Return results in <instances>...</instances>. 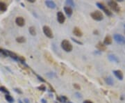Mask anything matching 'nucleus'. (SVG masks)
Returning <instances> with one entry per match:
<instances>
[{
  "label": "nucleus",
  "instance_id": "nucleus-1",
  "mask_svg": "<svg viewBox=\"0 0 125 103\" xmlns=\"http://www.w3.org/2000/svg\"><path fill=\"white\" fill-rule=\"evenodd\" d=\"M61 47L64 51H65L67 52H71L73 49V47H72L71 43L67 40H63L61 42Z\"/></svg>",
  "mask_w": 125,
  "mask_h": 103
},
{
  "label": "nucleus",
  "instance_id": "nucleus-2",
  "mask_svg": "<svg viewBox=\"0 0 125 103\" xmlns=\"http://www.w3.org/2000/svg\"><path fill=\"white\" fill-rule=\"evenodd\" d=\"M90 16L93 20H96V21H102L104 19V15H103L102 13L99 11H96L91 13Z\"/></svg>",
  "mask_w": 125,
  "mask_h": 103
},
{
  "label": "nucleus",
  "instance_id": "nucleus-3",
  "mask_svg": "<svg viewBox=\"0 0 125 103\" xmlns=\"http://www.w3.org/2000/svg\"><path fill=\"white\" fill-rule=\"evenodd\" d=\"M108 6H109L113 11H114L115 12H116V13L120 12V6H118V4H117V3L116 1H109L108 2Z\"/></svg>",
  "mask_w": 125,
  "mask_h": 103
},
{
  "label": "nucleus",
  "instance_id": "nucleus-4",
  "mask_svg": "<svg viewBox=\"0 0 125 103\" xmlns=\"http://www.w3.org/2000/svg\"><path fill=\"white\" fill-rule=\"evenodd\" d=\"M113 38H114L115 41L118 44H121V45H125V38L121 34H115L113 36Z\"/></svg>",
  "mask_w": 125,
  "mask_h": 103
},
{
  "label": "nucleus",
  "instance_id": "nucleus-5",
  "mask_svg": "<svg viewBox=\"0 0 125 103\" xmlns=\"http://www.w3.org/2000/svg\"><path fill=\"white\" fill-rule=\"evenodd\" d=\"M43 32L45 34V35L47 37H48L49 38H53L54 35H53V32L52 31V29H50V27L48 26H44L42 28Z\"/></svg>",
  "mask_w": 125,
  "mask_h": 103
},
{
  "label": "nucleus",
  "instance_id": "nucleus-6",
  "mask_svg": "<svg viewBox=\"0 0 125 103\" xmlns=\"http://www.w3.org/2000/svg\"><path fill=\"white\" fill-rule=\"evenodd\" d=\"M97 6L101 10H102L107 15H108V16L112 15V12H111V11H109V10L107 9V7L104 4L100 3V2H97Z\"/></svg>",
  "mask_w": 125,
  "mask_h": 103
},
{
  "label": "nucleus",
  "instance_id": "nucleus-7",
  "mask_svg": "<svg viewBox=\"0 0 125 103\" xmlns=\"http://www.w3.org/2000/svg\"><path fill=\"white\" fill-rule=\"evenodd\" d=\"M57 20H58V22L60 24H63L64 22L65 21V17L64 15V14L62 13V12L59 11L57 13Z\"/></svg>",
  "mask_w": 125,
  "mask_h": 103
},
{
  "label": "nucleus",
  "instance_id": "nucleus-8",
  "mask_svg": "<svg viewBox=\"0 0 125 103\" xmlns=\"http://www.w3.org/2000/svg\"><path fill=\"white\" fill-rule=\"evenodd\" d=\"M15 23L19 27H23L25 24V20L22 17H18L15 19Z\"/></svg>",
  "mask_w": 125,
  "mask_h": 103
},
{
  "label": "nucleus",
  "instance_id": "nucleus-9",
  "mask_svg": "<svg viewBox=\"0 0 125 103\" xmlns=\"http://www.w3.org/2000/svg\"><path fill=\"white\" fill-rule=\"evenodd\" d=\"M113 74L117 78L120 80H123V73L120 70H116L113 71Z\"/></svg>",
  "mask_w": 125,
  "mask_h": 103
},
{
  "label": "nucleus",
  "instance_id": "nucleus-10",
  "mask_svg": "<svg viewBox=\"0 0 125 103\" xmlns=\"http://www.w3.org/2000/svg\"><path fill=\"white\" fill-rule=\"evenodd\" d=\"M73 34H74V36H77V37H81V36H82V35H83V32H81V30L80 29L77 27L74 28V29H73Z\"/></svg>",
  "mask_w": 125,
  "mask_h": 103
},
{
  "label": "nucleus",
  "instance_id": "nucleus-11",
  "mask_svg": "<svg viewBox=\"0 0 125 103\" xmlns=\"http://www.w3.org/2000/svg\"><path fill=\"white\" fill-rule=\"evenodd\" d=\"M45 4L47 5V6L48 8H49V9H54L56 7V4H55V2L53 1H50V0L46 1H45Z\"/></svg>",
  "mask_w": 125,
  "mask_h": 103
},
{
  "label": "nucleus",
  "instance_id": "nucleus-12",
  "mask_svg": "<svg viewBox=\"0 0 125 103\" xmlns=\"http://www.w3.org/2000/svg\"><path fill=\"white\" fill-rule=\"evenodd\" d=\"M96 47H97V49H98L99 51H100V52L106 51V45H104V43H101V42H99L98 43H97V45H96Z\"/></svg>",
  "mask_w": 125,
  "mask_h": 103
},
{
  "label": "nucleus",
  "instance_id": "nucleus-13",
  "mask_svg": "<svg viewBox=\"0 0 125 103\" xmlns=\"http://www.w3.org/2000/svg\"><path fill=\"white\" fill-rule=\"evenodd\" d=\"M108 58L109 59V61H111V62H115V63H119V59L117 57L115 54H110L108 55Z\"/></svg>",
  "mask_w": 125,
  "mask_h": 103
},
{
  "label": "nucleus",
  "instance_id": "nucleus-14",
  "mask_svg": "<svg viewBox=\"0 0 125 103\" xmlns=\"http://www.w3.org/2000/svg\"><path fill=\"white\" fill-rule=\"evenodd\" d=\"M64 11H65V14L67 15L69 18L71 17L73 13V11H72L71 7H70V6H65V7H64Z\"/></svg>",
  "mask_w": 125,
  "mask_h": 103
},
{
  "label": "nucleus",
  "instance_id": "nucleus-15",
  "mask_svg": "<svg viewBox=\"0 0 125 103\" xmlns=\"http://www.w3.org/2000/svg\"><path fill=\"white\" fill-rule=\"evenodd\" d=\"M112 43V38L111 36H106L104 40V44L105 45H111Z\"/></svg>",
  "mask_w": 125,
  "mask_h": 103
},
{
  "label": "nucleus",
  "instance_id": "nucleus-16",
  "mask_svg": "<svg viewBox=\"0 0 125 103\" xmlns=\"http://www.w3.org/2000/svg\"><path fill=\"white\" fill-rule=\"evenodd\" d=\"M105 81H106V83L108 84V85L112 86L113 85V84H114V81L113 80V78L111 77H106L105 78Z\"/></svg>",
  "mask_w": 125,
  "mask_h": 103
},
{
  "label": "nucleus",
  "instance_id": "nucleus-17",
  "mask_svg": "<svg viewBox=\"0 0 125 103\" xmlns=\"http://www.w3.org/2000/svg\"><path fill=\"white\" fill-rule=\"evenodd\" d=\"M5 99L6 100V101L9 103H14V98L11 96L9 94L6 95H5Z\"/></svg>",
  "mask_w": 125,
  "mask_h": 103
},
{
  "label": "nucleus",
  "instance_id": "nucleus-18",
  "mask_svg": "<svg viewBox=\"0 0 125 103\" xmlns=\"http://www.w3.org/2000/svg\"><path fill=\"white\" fill-rule=\"evenodd\" d=\"M6 10H7L6 4L2 1H0V11H6Z\"/></svg>",
  "mask_w": 125,
  "mask_h": 103
},
{
  "label": "nucleus",
  "instance_id": "nucleus-19",
  "mask_svg": "<svg viewBox=\"0 0 125 103\" xmlns=\"http://www.w3.org/2000/svg\"><path fill=\"white\" fill-rule=\"evenodd\" d=\"M29 32L30 33V34H31L32 36H36V28L34 27H29Z\"/></svg>",
  "mask_w": 125,
  "mask_h": 103
},
{
  "label": "nucleus",
  "instance_id": "nucleus-20",
  "mask_svg": "<svg viewBox=\"0 0 125 103\" xmlns=\"http://www.w3.org/2000/svg\"><path fill=\"white\" fill-rule=\"evenodd\" d=\"M58 100L61 102V103H66L67 102V97H65V96H64V95H61V96L58 97Z\"/></svg>",
  "mask_w": 125,
  "mask_h": 103
},
{
  "label": "nucleus",
  "instance_id": "nucleus-21",
  "mask_svg": "<svg viewBox=\"0 0 125 103\" xmlns=\"http://www.w3.org/2000/svg\"><path fill=\"white\" fill-rule=\"evenodd\" d=\"M16 41L19 43H25L26 38L24 37H23V36H20V37H18L16 38Z\"/></svg>",
  "mask_w": 125,
  "mask_h": 103
},
{
  "label": "nucleus",
  "instance_id": "nucleus-22",
  "mask_svg": "<svg viewBox=\"0 0 125 103\" xmlns=\"http://www.w3.org/2000/svg\"><path fill=\"white\" fill-rule=\"evenodd\" d=\"M0 91H1V92L4 93H6V95L9 94V90L7 89L6 87H4V86H0Z\"/></svg>",
  "mask_w": 125,
  "mask_h": 103
},
{
  "label": "nucleus",
  "instance_id": "nucleus-23",
  "mask_svg": "<svg viewBox=\"0 0 125 103\" xmlns=\"http://www.w3.org/2000/svg\"><path fill=\"white\" fill-rule=\"evenodd\" d=\"M66 4H68V6H74V3L73 2V1L72 0H68V1H66Z\"/></svg>",
  "mask_w": 125,
  "mask_h": 103
},
{
  "label": "nucleus",
  "instance_id": "nucleus-24",
  "mask_svg": "<svg viewBox=\"0 0 125 103\" xmlns=\"http://www.w3.org/2000/svg\"><path fill=\"white\" fill-rule=\"evenodd\" d=\"M25 58H24L23 57H20V56H19L18 57V61H20V62H21V63H24V62H25Z\"/></svg>",
  "mask_w": 125,
  "mask_h": 103
},
{
  "label": "nucleus",
  "instance_id": "nucleus-25",
  "mask_svg": "<svg viewBox=\"0 0 125 103\" xmlns=\"http://www.w3.org/2000/svg\"><path fill=\"white\" fill-rule=\"evenodd\" d=\"M39 90H41V91H44L46 90V87H45V85H41L40 86H39L38 88Z\"/></svg>",
  "mask_w": 125,
  "mask_h": 103
},
{
  "label": "nucleus",
  "instance_id": "nucleus-26",
  "mask_svg": "<svg viewBox=\"0 0 125 103\" xmlns=\"http://www.w3.org/2000/svg\"><path fill=\"white\" fill-rule=\"evenodd\" d=\"M72 40H73L74 42H75V43H77V44H79V45H83V43H81V42H80V41H78L76 39H74V38H72Z\"/></svg>",
  "mask_w": 125,
  "mask_h": 103
},
{
  "label": "nucleus",
  "instance_id": "nucleus-27",
  "mask_svg": "<svg viewBox=\"0 0 125 103\" xmlns=\"http://www.w3.org/2000/svg\"><path fill=\"white\" fill-rule=\"evenodd\" d=\"M74 89H76V90L81 89L80 86L79 85V84H74Z\"/></svg>",
  "mask_w": 125,
  "mask_h": 103
},
{
  "label": "nucleus",
  "instance_id": "nucleus-28",
  "mask_svg": "<svg viewBox=\"0 0 125 103\" xmlns=\"http://www.w3.org/2000/svg\"><path fill=\"white\" fill-rule=\"evenodd\" d=\"M37 75V77L38 78V80H40V81H42V82H45V81H45V80H43V78H42V77H40V76H39V75Z\"/></svg>",
  "mask_w": 125,
  "mask_h": 103
},
{
  "label": "nucleus",
  "instance_id": "nucleus-29",
  "mask_svg": "<svg viewBox=\"0 0 125 103\" xmlns=\"http://www.w3.org/2000/svg\"><path fill=\"white\" fill-rule=\"evenodd\" d=\"M14 91H15V92H17V93H20V94H21L22 92L20 91V90L19 89H14Z\"/></svg>",
  "mask_w": 125,
  "mask_h": 103
},
{
  "label": "nucleus",
  "instance_id": "nucleus-30",
  "mask_svg": "<svg viewBox=\"0 0 125 103\" xmlns=\"http://www.w3.org/2000/svg\"><path fill=\"white\" fill-rule=\"evenodd\" d=\"M83 103H93L92 101H90L89 100H86L85 101H83Z\"/></svg>",
  "mask_w": 125,
  "mask_h": 103
},
{
  "label": "nucleus",
  "instance_id": "nucleus-31",
  "mask_svg": "<svg viewBox=\"0 0 125 103\" xmlns=\"http://www.w3.org/2000/svg\"><path fill=\"white\" fill-rule=\"evenodd\" d=\"M24 103H30V101H29V100L27 98H25L24 100Z\"/></svg>",
  "mask_w": 125,
  "mask_h": 103
},
{
  "label": "nucleus",
  "instance_id": "nucleus-32",
  "mask_svg": "<svg viewBox=\"0 0 125 103\" xmlns=\"http://www.w3.org/2000/svg\"><path fill=\"white\" fill-rule=\"evenodd\" d=\"M41 103H47V102H46V100H45V99H42V100H41Z\"/></svg>",
  "mask_w": 125,
  "mask_h": 103
},
{
  "label": "nucleus",
  "instance_id": "nucleus-33",
  "mask_svg": "<svg viewBox=\"0 0 125 103\" xmlns=\"http://www.w3.org/2000/svg\"><path fill=\"white\" fill-rule=\"evenodd\" d=\"M28 1L31 2V3H33V2H35V0H28Z\"/></svg>",
  "mask_w": 125,
  "mask_h": 103
},
{
  "label": "nucleus",
  "instance_id": "nucleus-34",
  "mask_svg": "<svg viewBox=\"0 0 125 103\" xmlns=\"http://www.w3.org/2000/svg\"><path fill=\"white\" fill-rule=\"evenodd\" d=\"M18 103H22V102L20 100H18Z\"/></svg>",
  "mask_w": 125,
  "mask_h": 103
},
{
  "label": "nucleus",
  "instance_id": "nucleus-35",
  "mask_svg": "<svg viewBox=\"0 0 125 103\" xmlns=\"http://www.w3.org/2000/svg\"><path fill=\"white\" fill-rule=\"evenodd\" d=\"M71 103V102H68V103Z\"/></svg>",
  "mask_w": 125,
  "mask_h": 103
},
{
  "label": "nucleus",
  "instance_id": "nucleus-36",
  "mask_svg": "<svg viewBox=\"0 0 125 103\" xmlns=\"http://www.w3.org/2000/svg\"></svg>",
  "mask_w": 125,
  "mask_h": 103
},
{
  "label": "nucleus",
  "instance_id": "nucleus-37",
  "mask_svg": "<svg viewBox=\"0 0 125 103\" xmlns=\"http://www.w3.org/2000/svg\"></svg>",
  "mask_w": 125,
  "mask_h": 103
}]
</instances>
